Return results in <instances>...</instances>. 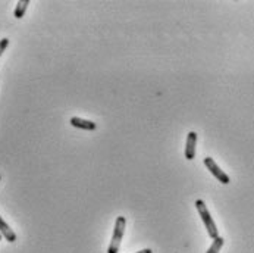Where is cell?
Segmentation results:
<instances>
[{"label": "cell", "mask_w": 254, "mask_h": 253, "mask_svg": "<svg viewBox=\"0 0 254 253\" xmlns=\"http://www.w3.org/2000/svg\"><path fill=\"white\" fill-rule=\"evenodd\" d=\"M28 4H30V0H19V1L16 3L15 12H13V15H15V18H16V19H21V18L25 15Z\"/></svg>", "instance_id": "obj_7"}, {"label": "cell", "mask_w": 254, "mask_h": 253, "mask_svg": "<svg viewBox=\"0 0 254 253\" xmlns=\"http://www.w3.org/2000/svg\"><path fill=\"white\" fill-rule=\"evenodd\" d=\"M204 165H206V168L210 171V174H212L218 181H221L222 184H229V181H231L229 177L218 167V164H216L212 158H204Z\"/></svg>", "instance_id": "obj_3"}, {"label": "cell", "mask_w": 254, "mask_h": 253, "mask_svg": "<svg viewBox=\"0 0 254 253\" xmlns=\"http://www.w3.org/2000/svg\"><path fill=\"white\" fill-rule=\"evenodd\" d=\"M195 208H197V211H198V215L201 217V221H203V224H204V227H206V230H207L210 239H213V240L218 239V237H219V233H218L216 224H215V221H213V218H212V215H210V212H209L206 203H204L203 200H197V202H195Z\"/></svg>", "instance_id": "obj_1"}, {"label": "cell", "mask_w": 254, "mask_h": 253, "mask_svg": "<svg viewBox=\"0 0 254 253\" xmlns=\"http://www.w3.org/2000/svg\"><path fill=\"white\" fill-rule=\"evenodd\" d=\"M137 253H153L152 252V249H143V251H140V252Z\"/></svg>", "instance_id": "obj_10"}, {"label": "cell", "mask_w": 254, "mask_h": 253, "mask_svg": "<svg viewBox=\"0 0 254 253\" xmlns=\"http://www.w3.org/2000/svg\"><path fill=\"white\" fill-rule=\"evenodd\" d=\"M69 122H71L72 127L80 128V130H87V131H94L95 127H97L95 122L88 121V119H83V118H78V116H72Z\"/></svg>", "instance_id": "obj_5"}, {"label": "cell", "mask_w": 254, "mask_h": 253, "mask_svg": "<svg viewBox=\"0 0 254 253\" xmlns=\"http://www.w3.org/2000/svg\"><path fill=\"white\" fill-rule=\"evenodd\" d=\"M125 227H127V219L125 217H118L116 222H115V230H113V236L110 240V245L107 248V253H118L119 252V246L125 233Z\"/></svg>", "instance_id": "obj_2"}, {"label": "cell", "mask_w": 254, "mask_h": 253, "mask_svg": "<svg viewBox=\"0 0 254 253\" xmlns=\"http://www.w3.org/2000/svg\"><path fill=\"white\" fill-rule=\"evenodd\" d=\"M7 46H9V38H1V40H0V56H1L3 52L7 49Z\"/></svg>", "instance_id": "obj_9"}, {"label": "cell", "mask_w": 254, "mask_h": 253, "mask_svg": "<svg viewBox=\"0 0 254 253\" xmlns=\"http://www.w3.org/2000/svg\"><path fill=\"white\" fill-rule=\"evenodd\" d=\"M0 234L9 242V243H13L16 242V234L13 233V230L7 225V222L3 221V218L0 217Z\"/></svg>", "instance_id": "obj_6"}, {"label": "cell", "mask_w": 254, "mask_h": 253, "mask_svg": "<svg viewBox=\"0 0 254 253\" xmlns=\"http://www.w3.org/2000/svg\"><path fill=\"white\" fill-rule=\"evenodd\" d=\"M195 145H197V134L194 131H190L185 145V158L188 161H192L195 158Z\"/></svg>", "instance_id": "obj_4"}, {"label": "cell", "mask_w": 254, "mask_h": 253, "mask_svg": "<svg viewBox=\"0 0 254 253\" xmlns=\"http://www.w3.org/2000/svg\"><path fill=\"white\" fill-rule=\"evenodd\" d=\"M223 243H225V240L219 236L218 239H215L213 240V243H212V246L209 248V251L206 253H219V251L222 249V246H223Z\"/></svg>", "instance_id": "obj_8"}, {"label": "cell", "mask_w": 254, "mask_h": 253, "mask_svg": "<svg viewBox=\"0 0 254 253\" xmlns=\"http://www.w3.org/2000/svg\"><path fill=\"white\" fill-rule=\"evenodd\" d=\"M0 240H1V234H0Z\"/></svg>", "instance_id": "obj_11"}]
</instances>
